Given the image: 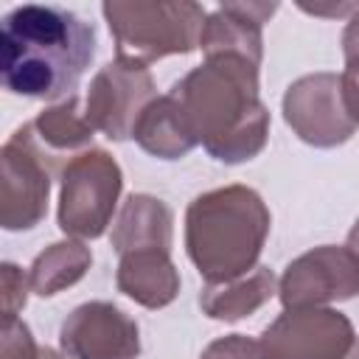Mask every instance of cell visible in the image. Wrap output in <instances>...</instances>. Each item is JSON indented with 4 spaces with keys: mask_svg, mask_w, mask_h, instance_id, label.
<instances>
[{
    "mask_svg": "<svg viewBox=\"0 0 359 359\" xmlns=\"http://www.w3.org/2000/svg\"><path fill=\"white\" fill-rule=\"evenodd\" d=\"M174 213L151 194H132L112 227V250L118 255L135 250H171Z\"/></svg>",
    "mask_w": 359,
    "mask_h": 359,
    "instance_id": "15",
    "label": "cell"
},
{
    "mask_svg": "<svg viewBox=\"0 0 359 359\" xmlns=\"http://www.w3.org/2000/svg\"><path fill=\"white\" fill-rule=\"evenodd\" d=\"M342 53H345V59L359 56V8H356V14L348 20V25H345V31H342Z\"/></svg>",
    "mask_w": 359,
    "mask_h": 359,
    "instance_id": "23",
    "label": "cell"
},
{
    "mask_svg": "<svg viewBox=\"0 0 359 359\" xmlns=\"http://www.w3.org/2000/svg\"><path fill=\"white\" fill-rule=\"evenodd\" d=\"M95 56V28L65 6L25 3L3 17V87L25 98H70Z\"/></svg>",
    "mask_w": 359,
    "mask_h": 359,
    "instance_id": "1",
    "label": "cell"
},
{
    "mask_svg": "<svg viewBox=\"0 0 359 359\" xmlns=\"http://www.w3.org/2000/svg\"><path fill=\"white\" fill-rule=\"evenodd\" d=\"M353 342V323L325 306L283 309L258 339L264 359H342Z\"/></svg>",
    "mask_w": 359,
    "mask_h": 359,
    "instance_id": "6",
    "label": "cell"
},
{
    "mask_svg": "<svg viewBox=\"0 0 359 359\" xmlns=\"http://www.w3.org/2000/svg\"><path fill=\"white\" fill-rule=\"evenodd\" d=\"M283 121L314 149L342 146L356 132V123L342 104L337 73H309L292 81L283 93Z\"/></svg>",
    "mask_w": 359,
    "mask_h": 359,
    "instance_id": "10",
    "label": "cell"
},
{
    "mask_svg": "<svg viewBox=\"0 0 359 359\" xmlns=\"http://www.w3.org/2000/svg\"><path fill=\"white\" fill-rule=\"evenodd\" d=\"M154 98L157 87L149 67L115 59L93 76L84 98V115L93 129L104 132L109 140H129L143 109Z\"/></svg>",
    "mask_w": 359,
    "mask_h": 359,
    "instance_id": "7",
    "label": "cell"
},
{
    "mask_svg": "<svg viewBox=\"0 0 359 359\" xmlns=\"http://www.w3.org/2000/svg\"><path fill=\"white\" fill-rule=\"evenodd\" d=\"M59 345L67 359H137L140 328L115 303L90 300L65 317Z\"/></svg>",
    "mask_w": 359,
    "mask_h": 359,
    "instance_id": "11",
    "label": "cell"
},
{
    "mask_svg": "<svg viewBox=\"0 0 359 359\" xmlns=\"http://www.w3.org/2000/svg\"><path fill=\"white\" fill-rule=\"evenodd\" d=\"M359 294V255L351 247H314L297 255L280 275L283 309H323Z\"/></svg>",
    "mask_w": 359,
    "mask_h": 359,
    "instance_id": "8",
    "label": "cell"
},
{
    "mask_svg": "<svg viewBox=\"0 0 359 359\" xmlns=\"http://www.w3.org/2000/svg\"><path fill=\"white\" fill-rule=\"evenodd\" d=\"M275 3H222L202 28L199 48L208 56H241L261 67L264 56V22L275 14Z\"/></svg>",
    "mask_w": 359,
    "mask_h": 359,
    "instance_id": "12",
    "label": "cell"
},
{
    "mask_svg": "<svg viewBox=\"0 0 359 359\" xmlns=\"http://www.w3.org/2000/svg\"><path fill=\"white\" fill-rule=\"evenodd\" d=\"M339 90H342V104H345L351 121L359 126V56L345 59V70L339 76Z\"/></svg>",
    "mask_w": 359,
    "mask_h": 359,
    "instance_id": "22",
    "label": "cell"
},
{
    "mask_svg": "<svg viewBox=\"0 0 359 359\" xmlns=\"http://www.w3.org/2000/svg\"><path fill=\"white\" fill-rule=\"evenodd\" d=\"M42 348L34 342L31 328L17 317L3 323L0 334V359H39Z\"/></svg>",
    "mask_w": 359,
    "mask_h": 359,
    "instance_id": "19",
    "label": "cell"
},
{
    "mask_svg": "<svg viewBox=\"0 0 359 359\" xmlns=\"http://www.w3.org/2000/svg\"><path fill=\"white\" fill-rule=\"evenodd\" d=\"M196 140L227 165L258 157L269 137V109L258 95V65L241 56H208L174 87Z\"/></svg>",
    "mask_w": 359,
    "mask_h": 359,
    "instance_id": "2",
    "label": "cell"
},
{
    "mask_svg": "<svg viewBox=\"0 0 359 359\" xmlns=\"http://www.w3.org/2000/svg\"><path fill=\"white\" fill-rule=\"evenodd\" d=\"M39 359H67V356H59L56 351H50V348H42V353H39Z\"/></svg>",
    "mask_w": 359,
    "mask_h": 359,
    "instance_id": "25",
    "label": "cell"
},
{
    "mask_svg": "<svg viewBox=\"0 0 359 359\" xmlns=\"http://www.w3.org/2000/svg\"><path fill=\"white\" fill-rule=\"evenodd\" d=\"M199 359H264L258 339H250L244 334H227L213 339Z\"/></svg>",
    "mask_w": 359,
    "mask_h": 359,
    "instance_id": "21",
    "label": "cell"
},
{
    "mask_svg": "<svg viewBox=\"0 0 359 359\" xmlns=\"http://www.w3.org/2000/svg\"><path fill=\"white\" fill-rule=\"evenodd\" d=\"M269 208L247 185H224L199 194L185 210V252L205 278L222 283L258 266L269 236Z\"/></svg>",
    "mask_w": 359,
    "mask_h": 359,
    "instance_id": "3",
    "label": "cell"
},
{
    "mask_svg": "<svg viewBox=\"0 0 359 359\" xmlns=\"http://www.w3.org/2000/svg\"><path fill=\"white\" fill-rule=\"evenodd\" d=\"M3 168V202H0V224L11 233L36 227L48 213L50 180L56 171L31 143L28 132L20 126L0 151Z\"/></svg>",
    "mask_w": 359,
    "mask_h": 359,
    "instance_id": "9",
    "label": "cell"
},
{
    "mask_svg": "<svg viewBox=\"0 0 359 359\" xmlns=\"http://www.w3.org/2000/svg\"><path fill=\"white\" fill-rule=\"evenodd\" d=\"M0 278H3V323H8V320H17L20 309L25 306L31 280L22 275L17 264H8V261L0 266Z\"/></svg>",
    "mask_w": 359,
    "mask_h": 359,
    "instance_id": "20",
    "label": "cell"
},
{
    "mask_svg": "<svg viewBox=\"0 0 359 359\" xmlns=\"http://www.w3.org/2000/svg\"><path fill=\"white\" fill-rule=\"evenodd\" d=\"M348 247L359 255V219L353 222V227H351V233H348Z\"/></svg>",
    "mask_w": 359,
    "mask_h": 359,
    "instance_id": "24",
    "label": "cell"
},
{
    "mask_svg": "<svg viewBox=\"0 0 359 359\" xmlns=\"http://www.w3.org/2000/svg\"><path fill=\"white\" fill-rule=\"evenodd\" d=\"M101 14L115 39L118 59L149 67L165 56H185L199 48L205 28V8L194 0H135L104 3Z\"/></svg>",
    "mask_w": 359,
    "mask_h": 359,
    "instance_id": "4",
    "label": "cell"
},
{
    "mask_svg": "<svg viewBox=\"0 0 359 359\" xmlns=\"http://www.w3.org/2000/svg\"><path fill=\"white\" fill-rule=\"evenodd\" d=\"M115 283L118 292L143 309H165L180 294V272L171 250H135L121 255Z\"/></svg>",
    "mask_w": 359,
    "mask_h": 359,
    "instance_id": "14",
    "label": "cell"
},
{
    "mask_svg": "<svg viewBox=\"0 0 359 359\" xmlns=\"http://www.w3.org/2000/svg\"><path fill=\"white\" fill-rule=\"evenodd\" d=\"M59 227L73 238H101L112 222L123 174L118 160L104 149H87L73 157L59 177Z\"/></svg>",
    "mask_w": 359,
    "mask_h": 359,
    "instance_id": "5",
    "label": "cell"
},
{
    "mask_svg": "<svg viewBox=\"0 0 359 359\" xmlns=\"http://www.w3.org/2000/svg\"><path fill=\"white\" fill-rule=\"evenodd\" d=\"M275 292H278V283H275L272 269L255 266L252 272L241 278L222 280V283H205L199 292V306H202V314H208L210 320L236 323V320L255 314L264 303L272 300Z\"/></svg>",
    "mask_w": 359,
    "mask_h": 359,
    "instance_id": "17",
    "label": "cell"
},
{
    "mask_svg": "<svg viewBox=\"0 0 359 359\" xmlns=\"http://www.w3.org/2000/svg\"><path fill=\"white\" fill-rule=\"evenodd\" d=\"M22 129L28 132L31 143L39 149V154L50 163V168L59 177L73 157L93 149V132H95L87 115L79 109L76 95L45 107L34 121L22 123Z\"/></svg>",
    "mask_w": 359,
    "mask_h": 359,
    "instance_id": "13",
    "label": "cell"
},
{
    "mask_svg": "<svg viewBox=\"0 0 359 359\" xmlns=\"http://www.w3.org/2000/svg\"><path fill=\"white\" fill-rule=\"evenodd\" d=\"M342 359H359V339H356V342L351 345V351H348V353H345Z\"/></svg>",
    "mask_w": 359,
    "mask_h": 359,
    "instance_id": "26",
    "label": "cell"
},
{
    "mask_svg": "<svg viewBox=\"0 0 359 359\" xmlns=\"http://www.w3.org/2000/svg\"><path fill=\"white\" fill-rule=\"evenodd\" d=\"M132 137L146 154L160 157V160H180L194 146H199L185 112L180 109V104L171 93L154 98L143 109Z\"/></svg>",
    "mask_w": 359,
    "mask_h": 359,
    "instance_id": "16",
    "label": "cell"
},
{
    "mask_svg": "<svg viewBox=\"0 0 359 359\" xmlns=\"http://www.w3.org/2000/svg\"><path fill=\"white\" fill-rule=\"evenodd\" d=\"M90 264H93V252L81 241L76 238L53 241L31 264V272H28L31 292H36L39 297H53L70 289L73 283H79L87 275Z\"/></svg>",
    "mask_w": 359,
    "mask_h": 359,
    "instance_id": "18",
    "label": "cell"
}]
</instances>
